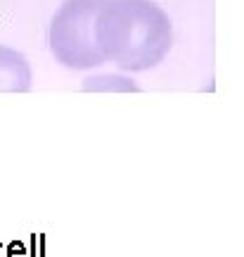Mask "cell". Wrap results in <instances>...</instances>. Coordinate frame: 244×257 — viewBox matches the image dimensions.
<instances>
[{
  "instance_id": "1",
  "label": "cell",
  "mask_w": 244,
  "mask_h": 257,
  "mask_svg": "<svg viewBox=\"0 0 244 257\" xmlns=\"http://www.w3.org/2000/svg\"><path fill=\"white\" fill-rule=\"evenodd\" d=\"M95 41L104 62L116 69L150 72L171 53L173 24L154 0H104L95 19Z\"/></svg>"
},
{
  "instance_id": "2",
  "label": "cell",
  "mask_w": 244,
  "mask_h": 257,
  "mask_svg": "<svg viewBox=\"0 0 244 257\" xmlns=\"http://www.w3.org/2000/svg\"><path fill=\"white\" fill-rule=\"evenodd\" d=\"M104 0H64L50 19L48 46L54 62L72 72H90L104 64L95 41V19Z\"/></svg>"
},
{
  "instance_id": "3",
  "label": "cell",
  "mask_w": 244,
  "mask_h": 257,
  "mask_svg": "<svg viewBox=\"0 0 244 257\" xmlns=\"http://www.w3.org/2000/svg\"><path fill=\"white\" fill-rule=\"evenodd\" d=\"M34 86V72L26 55L17 48L0 43V93H28Z\"/></svg>"
},
{
  "instance_id": "4",
  "label": "cell",
  "mask_w": 244,
  "mask_h": 257,
  "mask_svg": "<svg viewBox=\"0 0 244 257\" xmlns=\"http://www.w3.org/2000/svg\"><path fill=\"white\" fill-rule=\"evenodd\" d=\"M83 93H140V86L133 76L126 74H92L81 83Z\"/></svg>"
}]
</instances>
